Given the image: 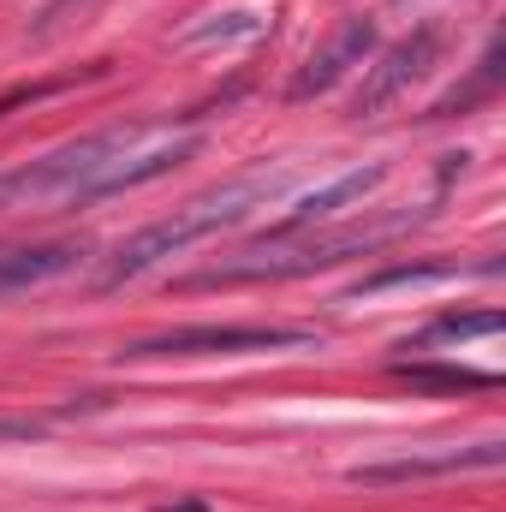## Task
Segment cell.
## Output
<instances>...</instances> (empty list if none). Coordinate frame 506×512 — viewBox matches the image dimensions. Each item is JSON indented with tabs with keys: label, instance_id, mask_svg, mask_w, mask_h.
<instances>
[{
	"label": "cell",
	"instance_id": "52a82bcc",
	"mask_svg": "<svg viewBox=\"0 0 506 512\" xmlns=\"http://www.w3.org/2000/svg\"><path fill=\"white\" fill-rule=\"evenodd\" d=\"M501 465V441H477V447H447V453H411V459H381V465H352V483H423V477H453V471H495Z\"/></svg>",
	"mask_w": 506,
	"mask_h": 512
},
{
	"label": "cell",
	"instance_id": "7a4b0ae2",
	"mask_svg": "<svg viewBox=\"0 0 506 512\" xmlns=\"http://www.w3.org/2000/svg\"><path fill=\"white\" fill-rule=\"evenodd\" d=\"M286 185H292V167L280 161V167H251V173H239V179H227V185H215V191H197V197L179 203L173 215L137 227L126 245L102 262L96 286H126L137 274H149L155 262H167V256L191 251V245H203V239L239 227V221H251L256 209H268Z\"/></svg>",
	"mask_w": 506,
	"mask_h": 512
},
{
	"label": "cell",
	"instance_id": "5b68a950",
	"mask_svg": "<svg viewBox=\"0 0 506 512\" xmlns=\"http://www.w3.org/2000/svg\"><path fill=\"white\" fill-rule=\"evenodd\" d=\"M435 60H441V24H417L405 42H393V48L381 54L376 66H364V90L352 96V114H358V120L381 114V108L399 102Z\"/></svg>",
	"mask_w": 506,
	"mask_h": 512
},
{
	"label": "cell",
	"instance_id": "8fae6325",
	"mask_svg": "<svg viewBox=\"0 0 506 512\" xmlns=\"http://www.w3.org/2000/svg\"><path fill=\"white\" fill-rule=\"evenodd\" d=\"M393 376L411 382V387H447V393L453 387H495L501 382L495 370H465V364H441V370L435 364H393Z\"/></svg>",
	"mask_w": 506,
	"mask_h": 512
},
{
	"label": "cell",
	"instance_id": "3957f363",
	"mask_svg": "<svg viewBox=\"0 0 506 512\" xmlns=\"http://www.w3.org/2000/svg\"><path fill=\"white\" fill-rule=\"evenodd\" d=\"M423 215H387V221H352V227H334V233H310V227H298V233H268L262 245L251 251H239L233 262H221V268H203V274H191L185 286H239V280H292V274H316V268H334V262H346V256H364L387 245V239H399V233H411Z\"/></svg>",
	"mask_w": 506,
	"mask_h": 512
},
{
	"label": "cell",
	"instance_id": "8992f818",
	"mask_svg": "<svg viewBox=\"0 0 506 512\" xmlns=\"http://www.w3.org/2000/svg\"><path fill=\"white\" fill-rule=\"evenodd\" d=\"M376 54V24L370 18H340L334 30H328V42L298 66V78L286 84V102H310V96H322V90H334L352 66H364Z\"/></svg>",
	"mask_w": 506,
	"mask_h": 512
},
{
	"label": "cell",
	"instance_id": "5bb4252c",
	"mask_svg": "<svg viewBox=\"0 0 506 512\" xmlns=\"http://www.w3.org/2000/svg\"><path fill=\"white\" fill-rule=\"evenodd\" d=\"M155 512H209V501H173V507H155Z\"/></svg>",
	"mask_w": 506,
	"mask_h": 512
},
{
	"label": "cell",
	"instance_id": "4fadbf2b",
	"mask_svg": "<svg viewBox=\"0 0 506 512\" xmlns=\"http://www.w3.org/2000/svg\"><path fill=\"white\" fill-rule=\"evenodd\" d=\"M42 429H48V417H6V411H0V447H6V441H36Z\"/></svg>",
	"mask_w": 506,
	"mask_h": 512
},
{
	"label": "cell",
	"instance_id": "30bf717a",
	"mask_svg": "<svg viewBox=\"0 0 506 512\" xmlns=\"http://www.w3.org/2000/svg\"><path fill=\"white\" fill-rule=\"evenodd\" d=\"M477 334H501V310H477V316H459V310H453V316H435L417 340H405V352H411V346L423 352V346H441V340L459 346V340H477Z\"/></svg>",
	"mask_w": 506,
	"mask_h": 512
},
{
	"label": "cell",
	"instance_id": "277c9868",
	"mask_svg": "<svg viewBox=\"0 0 506 512\" xmlns=\"http://www.w3.org/2000/svg\"><path fill=\"white\" fill-rule=\"evenodd\" d=\"M316 328H292V322H197V328H167L155 340H137L120 358L126 364H155V358H239V352H292V346H316Z\"/></svg>",
	"mask_w": 506,
	"mask_h": 512
},
{
	"label": "cell",
	"instance_id": "ba28073f",
	"mask_svg": "<svg viewBox=\"0 0 506 512\" xmlns=\"http://www.w3.org/2000/svg\"><path fill=\"white\" fill-rule=\"evenodd\" d=\"M84 251H90V245H78V239L0 251V298H6V292H24V286H42V280H54V274H72V268L84 262Z\"/></svg>",
	"mask_w": 506,
	"mask_h": 512
},
{
	"label": "cell",
	"instance_id": "6da1fadb",
	"mask_svg": "<svg viewBox=\"0 0 506 512\" xmlns=\"http://www.w3.org/2000/svg\"><path fill=\"white\" fill-rule=\"evenodd\" d=\"M203 149V126H173V120H131L90 137H72L36 161H18L0 173V209H84L102 197L137 191L161 173H173L185 155Z\"/></svg>",
	"mask_w": 506,
	"mask_h": 512
},
{
	"label": "cell",
	"instance_id": "7c38bea8",
	"mask_svg": "<svg viewBox=\"0 0 506 512\" xmlns=\"http://www.w3.org/2000/svg\"><path fill=\"white\" fill-rule=\"evenodd\" d=\"M459 268L453 262H405V268H381V274H370L364 286H358V298L364 292H387V286H429V280H453Z\"/></svg>",
	"mask_w": 506,
	"mask_h": 512
},
{
	"label": "cell",
	"instance_id": "9c48e42d",
	"mask_svg": "<svg viewBox=\"0 0 506 512\" xmlns=\"http://www.w3.org/2000/svg\"><path fill=\"white\" fill-rule=\"evenodd\" d=\"M381 179H387V167H358V173H340L334 185H322V191H310V197H298L292 209H286V221H280V233H298V227H316V221H334L340 209H358L370 191H376Z\"/></svg>",
	"mask_w": 506,
	"mask_h": 512
}]
</instances>
